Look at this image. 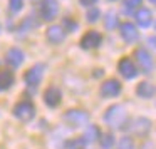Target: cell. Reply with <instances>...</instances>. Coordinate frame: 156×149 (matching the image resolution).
I'll return each instance as SVG.
<instances>
[{
    "instance_id": "21",
    "label": "cell",
    "mask_w": 156,
    "mask_h": 149,
    "mask_svg": "<svg viewBox=\"0 0 156 149\" xmlns=\"http://www.w3.org/2000/svg\"><path fill=\"white\" fill-rule=\"evenodd\" d=\"M104 24L108 29H114L116 25H118V17H116L114 14H108L104 17Z\"/></svg>"
},
{
    "instance_id": "10",
    "label": "cell",
    "mask_w": 156,
    "mask_h": 149,
    "mask_svg": "<svg viewBox=\"0 0 156 149\" xmlns=\"http://www.w3.org/2000/svg\"><path fill=\"white\" fill-rule=\"evenodd\" d=\"M134 59H136V62H138L139 67H141L144 72H151L153 59H151V55L148 54V50H144V49H136L134 50Z\"/></svg>"
},
{
    "instance_id": "24",
    "label": "cell",
    "mask_w": 156,
    "mask_h": 149,
    "mask_svg": "<svg viewBox=\"0 0 156 149\" xmlns=\"http://www.w3.org/2000/svg\"><path fill=\"white\" fill-rule=\"evenodd\" d=\"M84 144H86L84 139H74V141L69 142V147L71 149H84Z\"/></svg>"
},
{
    "instance_id": "9",
    "label": "cell",
    "mask_w": 156,
    "mask_h": 149,
    "mask_svg": "<svg viewBox=\"0 0 156 149\" xmlns=\"http://www.w3.org/2000/svg\"><path fill=\"white\" fill-rule=\"evenodd\" d=\"M62 101V92L59 87H55V85H51V87L45 89L44 92V102L49 106V107H57L59 104H61Z\"/></svg>"
},
{
    "instance_id": "11",
    "label": "cell",
    "mask_w": 156,
    "mask_h": 149,
    "mask_svg": "<svg viewBox=\"0 0 156 149\" xmlns=\"http://www.w3.org/2000/svg\"><path fill=\"white\" fill-rule=\"evenodd\" d=\"M45 39H47L51 44H61L66 39V30L61 25H51L45 32Z\"/></svg>"
},
{
    "instance_id": "14",
    "label": "cell",
    "mask_w": 156,
    "mask_h": 149,
    "mask_svg": "<svg viewBox=\"0 0 156 149\" xmlns=\"http://www.w3.org/2000/svg\"><path fill=\"white\" fill-rule=\"evenodd\" d=\"M149 127H151V122L149 119H144V117H138L134 119V122L131 124V131L134 132L136 136H144L149 132Z\"/></svg>"
},
{
    "instance_id": "3",
    "label": "cell",
    "mask_w": 156,
    "mask_h": 149,
    "mask_svg": "<svg viewBox=\"0 0 156 149\" xmlns=\"http://www.w3.org/2000/svg\"><path fill=\"white\" fill-rule=\"evenodd\" d=\"M59 14V5L55 0H41L39 4V15L42 17V20H54Z\"/></svg>"
},
{
    "instance_id": "2",
    "label": "cell",
    "mask_w": 156,
    "mask_h": 149,
    "mask_svg": "<svg viewBox=\"0 0 156 149\" xmlns=\"http://www.w3.org/2000/svg\"><path fill=\"white\" fill-rule=\"evenodd\" d=\"M14 116L19 119V121L22 122H29L34 119L35 116V106L32 101H29V99H24V101L17 102V104L14 106Z\"/></svg>"
},
{
    "instance_id": "1",
    "label": "cell",
    "mask_w": 156,
    "mask_h": 149,
    "mask_svg": "<svg viewBox=\"0 0 156 149\" xmlns=\"http://www.w3.org/2000/svg\"><path fill=\"white\" fill-rule=\"evenodd\" d=\"M126 119H128V114H126L122 106H111L104 114V121L111 127H122Z\"/></svg>"
},
{
    "instance_id": "17",
    "label": "cell",
    "mask_w": 156,
    "mask_h": 149,
    "mask_svg": "<svg viewBox=\"0 0 156 149\" xmlns=\"http://www.w3.org/2000/svg\"><path fill=\"white\" fill-rule=\"evenodd\" d=\"M136 20L141 27H148L151 24V10L149 9H139L136 12Z\"/></svg>"
},
{
    "instance_id": "15",
    "label": "cell",
    "mask_w": 156,
    "mask_h": 149,
    "mask_svg": "<svg viewBox=\"0 0 156 149\" xmlns=\"http://www.w3.org/2000/svg\"><path fill=\"white\" fill-rule=\"evenodd\" d=\"M136 92H138L139 97L143 99H149L156 94V87L151 84V82H139L138 87H136Z\"/></svg>"
},
{
    "instance_id": "23",
    "label": "cell",
    "mask_w": 156,
    "mask_h": 149,
    "mask_svg": "<svg viewBox=\"0 0 156 149\" xmlns=\"http://www.w3.org/2000/svg\"><path fill=\"white\" fill-rule=\"evenodd\" d=\"M9 5H10L12 12H19L24 7V0H9Z\"/></svg>"
},
{
    "instance_id": "26",
    "label": "cell",
    "mask_w": 156,
    "mask_h": 149,
    "mask_svg": "<svg viewBox=\"0 0 156 149\" xmlns=\"http://www.w3.org/2000/svg\"><path fill=\"white\" fill-rule=\"evenodd\" d=\"M124 4L128 5V7H138V5L141 4V0H124Z\"/></svg>"
},
{
    "instance_id": "18",
    "label": "cell",
    "mask_w": 156,
    "mask_h": 149,
    "mask_svg": "<svg viewBox=\"0 0 156 149\" xmlns=\"http://www.w3.org/2000/svg\"><path fill=\"white\" fill-rule=\"evenodd\" d=\"M101 131H99V127L98 126H89L87 129H86V132H84V141L86 142H94V141H98L99 137H101Z\"/></svg>"
},
{
    "instance_id": "20",
    "label": "cell",
    "mask_w": 156,
    "mask_h": 149,
    "mask_svg": "<svg viewBox=\"0 0 156 149\" xmlns=\"http://www.w3.org/2000/svg\"><path fill=\"white\" fill-rule=\"evenodd\" d=\"M112 144H114V137H112L111 134L101 136V147H102V149H111Z\"/></svg>"
},
{
    "instance_id": "7",
    "label": "cell",
    "mask_w": 156,
    "mask_h": 149,
    "mask_svg": "<svg viewBox=\"0 0 156 149\" xmlns=\"http://www.w3.org/2000/svg\"><path fill=\"white\" fill-rule=\"evenodd\" d=\"M102 42V35L99 34L98 30H89L86 32L84 35H82L81 39V47L86 49V50H89V49H96L99 47Z\"/></svg>"
},
{
    "instance_id": "19",
    "label": "cell",
    "mask_w": 156,
    "mask_h": 149,
    "mask_svg": "<svg viewBox=\"0 0 156 149\" xmlns=\"http://www.w3.org/2000/svg\"><path fill=\"white\" fill-rule=\"evenodd\" d=\"M62 29L67 30V32H74L76 29H77V22H76L74 19H71V17H66L64 20H62Z\"/></svg>"
},
{
    "instance_id": "27",
    "label": "cell",
    "mask_w": 156,
    "mask_h": 149,
    "mask_svg": "<svg viewBox=\"0 0 156 149\" xmlns=\"http://www.w3.org/2000/svg\"><path fill=\"white\" fill-rule=\"evenodd\" d=\"M82 5H86V7H91L92 4H96V0H79Z\"/></svg>"
},
{
    "instance_id": "5",
    "label": "cell",
    "mask_w": 156,
    "mask_h": 149,
    "mask_svg": "<svg viewBox=\"0 0 156 149\" xmlns=\"http://www.w3.org/2000/svg\"><path fill=\"white\" fill-rule=\"evenodd\" d=\"M64 119L71 126H77L79 127V126H84L89 122V114L81 111V109H71V111H67L64 114Z\"/></svg>"
},
{
    "instance_id": "22",
    "label": "cell",
    "mask_w": 156,
    "mask_h": 149,
    "mask_svg": "<svg viewBox=\"0 0 156 149\" xmlns=\"http://www.w3.org/2000/svg\"><path fill=\"white\" fill-rule=\"evenodd\" d=\"M118 147L119 149H133V147H134V144H133L131 137H122L121 141L118 142Z\"/></svg>"
},
{
    "instance_id": "28",
    "label": "cell",
    "mask_w": 156,
    "mask_h": 149,
    "mask_svg": "<svg viewBox=\"0 0 156 149\" xmlns=\"http://www.w3.org/2000/svg\"><path fill=\"white\" fill-rule=\"evenodd\" d=\"M149 42H151L153 47H156V37H151V39H149Z\"/></svg>"
},
{
    "instance_id": "12",
    "label": "cell",
    "mask_w": 156,
    "mask_h": 149,
    "mask_svg": "<svg viewBox=\"0 0 156 149\" xmlns=\"http://www.w3.org/2000/svg\"><path fill=\"white\" fill-rule=\"evenodd\" d=\"M5 62H7L10 67H20V64L24 62V52L20 50V49L17 47H12L7 50V54H5Z\"/></svg>"
},
{
    "instance_id": "6",
    "label": "cell",
    "mask_w": 156,
    "mask_h": 149,
    "mask_svg": "<svg viewBox=\"0 0 156 149\" xmlns=\"http://www.w3.org/2000/svg\"><path fill=\"white\" fill-rule=\"evenodd\" d=\"M118 71L119 74L124 79H134L138 75V69H136V64L131 61L129 57H122L118 64Z\"/></svg>"
},
{
    "instance_id": "8",
    "label": "cell",
    "mask_w": 156,
    "mask_h": 149,
    "mask_svg": "<svg viewBox=\"0 0 156 149\" xmlns=\"http://www.w3.org/2000/svg\"><path fill=\"white\" fill-rule=\"evenodd\" d=\"M99 92H101L102 97H116L121 92V82L116 81V79H108L101 84Z\"/></svg>"
},
{
    "instance_id": "25",
    "label": "cell",
    "mask_w": 156,
    "mask_h": 149,
    "mask_svg": "<svg viewBox=\"0 0 156 149\" xmlns=\"http://www.w3.org/2000/svg\"><path fill=\"white\" fill-rule=\"evenodd\" d=\"M99 15H101V12H99L98 9L92 7L91 10L87 12V20H89V22H96V20L99 19Z\"/></svg>"
},
{
    "instance_id": "4",
    "label": "cell",
    "mask_w": 156,
    "mask_h": 149,
    "mask_svg": "<svg viewBox=\"0 0 156 149\" xmlns=\"http://www.w3.org/2000/svg\"><path fill=\"white\" fill-rule=\"evenodd\" d=\"M42 77H44V65L42 64H35L32 65L29 71H25L24 74V81L29 87H37L41 84Z\"/></svg>"
},
{
    "instance_id": "16",
    "label": "cell",
    "mask_w": 156,
    "mask_h": 149,
    "mask_svg": "<svg viewBox=\"0 0 156 149\" xmlns=\"http://www.w3.org/2000/svg\"><path fill=\"white\" fill-rule=\"evenodd\" d=\"M15 82V77H14V72L12 71H0V92L2 91H7L14 85Z\"/></svg>"
},
{
    "instance_id": "13",
    "label": "cell",
    "mask_w": 156,
    "mask_h": 149,
    "mask_svg": "<svg viewBox=\"0 0 156 149\" xmlns=\"http://www.w3.org/2000/svg\"><path fill=\"white\" fill-rule=\"evenodd\" d=\"M119 34H121V37L126 42H134L138 39V30H136V27L131 22H122L119 25Z\"/></svg>"
}]
</instances>
